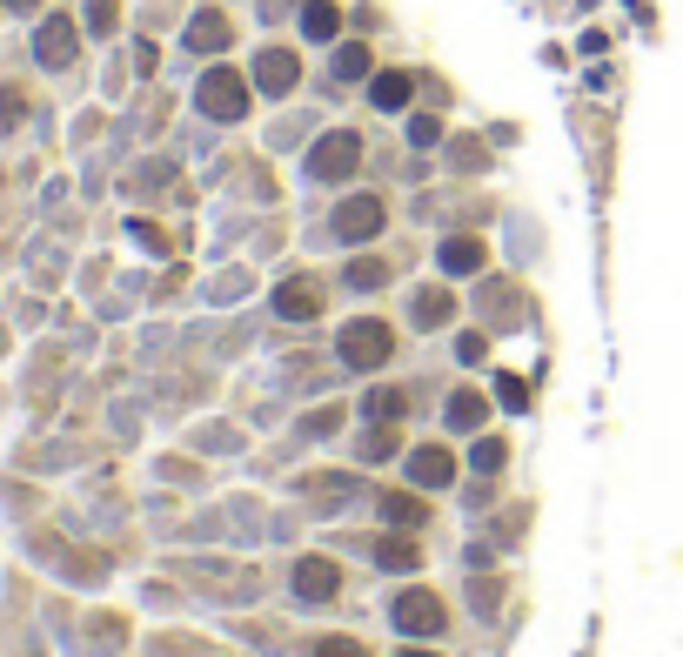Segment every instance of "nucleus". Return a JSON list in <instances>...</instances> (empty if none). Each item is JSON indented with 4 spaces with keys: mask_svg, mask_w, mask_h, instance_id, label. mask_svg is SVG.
<instances>
[{
    "mask_svg": "<svg viewBox=\"0 0 683 657\" xmlns=\"http://www.w3.org/2000/svg\"><path fill=\"white\" fill-rule=\"evenodd\" d=\"M342 356H349L355 369L389 363V329H382V322H349V329H342Z\"/></svg>",
    "mask_w": 683,
    "mask_h": 657,
    "instance_id": "obj_1",
    "label": "nucleus"
},
{
    "mask_svg": "<svg viewBox=\"0 0 683 657\" xmlns=\"http://www.w3.org/2000/svg\"><path fill=\"white\" fill-rule=\"evenodd\" d=\"M396 624H402L409 637H436V631H442V604L429 597V590H409V597L396 604Z\"/></svg>",
    "mask_w": 683,
    "mask_h": 657,
    "instance_id": "obj_2",
    "label": "nucleus"
},
{
    "mask_svg": "<svg viewBox=\"0 0 683 657\" xmlns=\"http://www.w3.org/2000/svg\"><path fill=\"white\" fill-rule=\"evenodd\" d=\"M309 168L322 175V182H342V175L355 168V135H329V141H322V155H315Z\"/></svg>",
    "mask_w": 683,
    "mask_h": 657,
    "instance_id": "obj_3",
    "label": "nucleus"
},
{
    "mask_svg": "<svg viewBox=\"0 0 683 657\" xmlns=\"http://www.w3.org/2000/svg\"><path fill=\"white\" fill-rule=\"evenodd\" d=\"M201 101H208L221 121H235V114H242V81H235V74H208V81H201Z\"/></svg>",
    "mask_w": 683,
    "mask_h": 657,
    "instance_id": "obj_4",
    "label": "nucleus"
},
{
    "mask_svg": "<svg viewBox=\"0 0 683 657\" xmlns=\"http://www.w3.org/2000/svg\"><path fill=\"white\" fill-rule=\"evenodd\" d=\"M275 309H282V316H315V309H322V282H309V275H302V282H282Z\"/></svg>",
    "mask_w": 683,
    "mask_h": 657,
    "instance_id": "obj_5",
    "label": "nucleus"
},
{
    "mask_svg": "<svg viewBox=\"0 0 683 657\" xmlns=\"http://www.w3.org/2000/svg\"><path fill=\"white\" fill-rule=\"evenodd\" d=\"M295 590L302 597H335V564L329 557H309V564L295 570Z\"/></svg>",
    "mask_w": 683,
    "mask_h": 657,
    "instance_id": "obj_6",
    "label": "nucleus"
},
{
    "mask_svg": "<svg viewBox=\"0 0 683 657\" xmlns=\"http://www.w3.org/2000/svg\"><path fill=\"white\" fill-rule=\"evenodd\" d=\"M335 228H342L349 242H355V235H375V228H382V202H349Z\"/></svg>",
    "mask_w": 683,
    "mask_h": 657,
    "instance_id": "obj_7",
    "label": "nucleus"
},
{
    "mask_svg": "<svg viewBox=\"0 0 683 657\" xmlns=\"http://www.w3.org/2000/svg\"><path fill=\"white\" fill-rule=\"evenodd\" d=\"M449 423H456V430H483V423H489V396H476V389H463V396L449 403Z\"/></svg>",
    "mask_w": 683,
    "mask_h": 657,
    "instance_id": "obj_8",
    "label": "nucleus"
},
{
    "mask_svg": "<svg viewBox=\"0 0 683 657\" xmlns=\"http://www.w3.org/2000/svg\"><path fill=\"white\" fill-rule=\"evenodd\" d=\"M409 476H416V483H449V456H442V450H416V456H409Z\"/></svg>",
    "mask_w": 683,
    "mask_h": 657,
    "instance_id": "obj_9",
    "label": "nucleus"
},
{
    "mask_svg": "<svg viewBox=\"0 0 683 657\" xmlns=\"http://www.w3.org/2000/svg\"><path fill=\"white\" fill-rule=\"evenodd\" d=\"M442 262H449V269H456V275H469V269H483V242H469V235H456V242H449V249H442Z\"/></svg>",
    "mask_w": 683,
    "mask_h": 657,
    "instance_id": "obj_10",
    "label": "nucleus"
},
{
    "mask_svg": "<svg viewBox=\"0 0 683 657\" xmlns=\"http://www.w3.org/2000/svg\"><path fill=\"white\" fill-rule=\"evenodd\" d=\"M375 101H382V108H402V101H409V74H382V81H375Z\"/></svg>",
    "mask_w": 683,
    "mask_h": 657,
    "instance_id": "obj_11",
    "label": "nucleus"
},
{
    "mask_svg": "<svg viewBox=\"0 0 683 657\" xmlns=\"http://www.w3.org/2000/svg\"><path fill=\"white\" fill-rule=\"evenodd\" d=\"M362 409H369L375 423H396V416H402V396H396V389H375V396H369Z\"/></svg>",
    "mask_w": 683,
    "mask_h": 657,
    "instance_id": "obj_12",
    "label": "nucleus"
},
{
    "mask_svg": "<svg viewBox=\"0 0 683 657\" xmlns=\"http://www.w3.org/2000/svg\"><path fill=\"white\" fill-rule=\"evenodd\" d=\"M288 81H295V61H288V54H268L262 61V88H288Z\"/></svg>",
    "mask_w": 683,
    "mask_h": 657,
    "instance_id": "obj_13",
    "label": "nucleus"
},
{
    "mask_svg": "<svg viewBox=\"0 0 683 657\" xmlns=\"http://www.w3.org/2000/svg\"><path fill=\"white\" fill-rule=\"evenodd\" d=\"M449 316V295L442 289H429V295H416V322H429V329H436V322Z\"/></svg>",
    "mask_w": 683,
    "mask_h": 657,
    "instance_id": "obj_14",
    "label": "nucleus"
},
{
    "mask_svg": "<svg viewBox=\"0 0 683 657\" xmlns=\"http://www.w3.org/2000/svg\"><path fill=\"white\" fill-rule=\"evenodd\" d=\"M382 517H396V523H429L416 497H382Z\"/></svg>",
    "mask_w": 683,
    "mask_h": 657,
    "instance_id": "obj_15",
    "label": "nucleus"
},
{
    "mask_svg": "<svg viewBox=\"0 0 683 657\" xmlns=\"http://www.w3.org/2000/svg\"><path fill=\"white\" fill-rule=\"evenodd\" d=\"M382 564H389V570H416L422 550H416V544H382Z\"/></svg>",
    "mask_w": 683,
    "mask_h": 657,
    "instance_id": "obj_16",
    "label": "nucleus"
},
{
    "mask_svg": "<svg viewBox=\"0 0 683 657\" xmlns=\"http://www.w3.org/2000/svg\"><path fill=\"white\" fill-rule=\"evenodd\" d=\"M41 54H47V61H67V21H54L41 34Z\"/></svg>",
    "mask_w": 683,
    "mask_h": 657,
    "instance_id": "obj_17",
    "label": "nucleus"
},
{
    "mask_svg": "<svg viewBox=\"0 0 683 657\" xmlns=\"http://www.w3.org/2000/svg\"><path fill=\"white\" fill-rule=\"evenodd\" d=\"M315 657H369V651H362V644H349V637H322V644H315Z\"/></svg>",
    "mask_w": 683,
    "mask_h": 657,
    "instance_id": "obj_18",
    "label": "nucleus"
},
{
    "mask_svg": "<svg viewBox=\"0 0 683 657\" xmlns=\"http://www.w3.org/2000/svg\"><path fill=\"white\" fill-rule=\"evenodd\" d=\"M302 21H309V34H335V7H309Z\"/></svg>",
    "mask_w": 683,
    "mask_h": 657,
    "instance_id": "obj_19",
    "label": "nucleus"
},
{
    "mask_svg": "<svg viewBox=\"0 0 683 657\" xmlns=\"http://www.w3.org/2000/svg\"><path fill=\"white\" fill-rule=\"evenodd\" d=\"M221 41H228V27H221V21H201L195 27V47H221Z\"/></svg>",
    "mask_w": 683,
    "mask_h": 657,
    "instance_id": "obj_20",
    "label": "nucleus"
},
{
    "mask_svg": "<svg viewBox=\"0 0 683 657\" xmlns=\"http://www.w3.org/2000/svg\"><path fill=\"white\" fill-rule=\"evenodd\" d=\"M409 657H422V651H409Z\"/></svg>",
    "mask_w": 683,
    "mask_h": 657,
    "instance_id": "obj_21",
    "label": "nucleus"
}]
</instances>
